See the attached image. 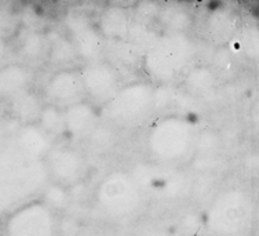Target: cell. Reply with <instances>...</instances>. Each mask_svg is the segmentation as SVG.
I'll return each mask as SVG.
<instances>
[{"label": "cell", "instance_id": "6da1fadb", "mask_svg": "<svg viewBox=\"0 0 259 236\" xmlns=\"http://www.w3.org/2000/svg\"><path fill=\"white\" fill-rule=\"evenodd\" d=\"M49 184L45 161L22 155L15 148L0 152V216L35 201Z\"/></svg>", "mask_w": 259, "mask_h": 236}, {"label": "cell", "instance_id": "7a4b0ae2", "mask_svg": "<svg viewBox=\"0 0 259 236\" xmlns=\"http://www.w3.org/2000/svg\"><path fill=\"white\" fill-rule=\"evenodd\" d=\"M196 131L189 121L181 116H160L148 129L146 152L153 163L174 166L194 152Z\"/></svg>", "mask_w": 259, "mask_h": 236}, {"label": "cell", "instance_id": "3957f363", "mask_svg": "<svg viewBox=\"0 0 259 236\" xmlns=\"http://www.w3.org/2000/svg\"><path fill=\"white\" fill-rule=\"evenodd\" d=\"M254 217L251 195L240 186H230L215 196L203 226L208 236H249Z\"/></svg>", "mask_w": 259, "mask_h": 236}, {"label": "cell", "instance_id": "277c9868", "mask_svg": "<svg viewBox=\"0 0 259 236\" xmlns=\"http://www.w3.org/2000/svg\"><path fill=\"white\" fill-rule=\"evenodd\" d=\"M194 56L196 45L189 33L161 32L142 58V69L159 85H171L190 69Z\"/></svg>", "mask_w": 259, "mask_h": 236}, {"label": "cell", "instance_id": "5b68a950", "mask_svg": "<svg viewBox=\"0 0 259 236\" xmlns=\"http://www.w3.org/2000/svg\"><path fill=\"white\" fill-rule=\"evenodd\" d=\"M145 196L130 171L115 170L108 173L94 191L97 209L105 218L125 222L134 218L144 206Z\"/></svg>", "mask_w": 259, "mask_h": 236}, {"label": "cell", "instance_id": "8992f818", "mask_svg": "<svg viewBox=\"0 0 259 236\" xmlns=\"http://www.w3.org/2000/svg\"><path fill=\"white\" fill-rule=\"evenodd\" d=\"M102 109L106 123L115 129L138 127L155 115V86L144 81L130 82Z\"/></svg>", "mask_w": 259, "mask_h": 236}, {"label": "cell", "instance_id": "52a82bcc", "mask_svg": "<svg viewBox=\"0 0 259 236\" xmlns=\"http://www.w3.org/2000/svg\"><path fill=\"white\" fill-rule=\"evenodd\" d=\"M58 214L40 199L30 201L10 213L5 222V236H58Z\"/></svg>", "mask_w": 259, "mask_h": 236}, {"label": "cell", "instance_id": "ba28073f", "mask_svg": "<svg viewBox=\"0 0 259 236\" xmlns=\"http://www.w3.org/2000/svg\"><path fill=\"white\" fill-rule=\"evenodd\" d=\"M62 25L81 65L104 60L105 39L85 11L69 10L62 18Z\"/></svg>", "mask_w": 259, "mask_h": 236}, {"label": "cell", "instance_id": "9c48e42d", "mask_svg": "<svg viewBox=\"0 0 259 236\" xmlns=\"http://www.w3.org/2000/svg\"><path fill=\"white\" fill-rule=\"evenodd\" d=\"M140 186L142 195L152 196L157 201H172L186 189L185 176L172 166L159 163H142L130 171Z\"/></svg>", "mask_w": 259, "mask_h": 236}, {"label": "cell", "instance_id": "30bf717a", "mask_svg": "<svg viewBox=\"0 0 259 236\" xmlns=\"http://www.w3.org/2000/svg\"><path fill=\"white\" fill-rule=\"evenodd\" d=\"M46 170L51 184L72 188L84 180L89 163L79 148L66 144H54L45 159Z\"/></svg>", "mask_w": 259, "mask_h": 236}, {"label": "cell", "instance_id": "8fae6325", "mask_svg": "<svg viewBox=\"0 0 259 236\" xmlns=\"http://www.w3.org/2000/svg\"><path fill=\"white\" fill-rule=\"evenodd\" d=\"M80 75L84 87L85 100L94 106H105L123 86L119 72L105 60L81 65Z\"/></svg>", "mask_w": 259, "mask_h": 236}, {"label": "cell", "instance_id": "7c38bea8", "mask_svg": "<svg viewBox=\"0 0 259 236\" xmlns=\"http://www.w3.org/2000/svg\"><path fill=\"white\" fill-rule=\"evenodd\" d=\"M41 98L46 101L45 104L57 106L62 111L87 101L79 68L54 70L43 86Z\"/></svg>", "mask_w": 259, "mask_h": 236}, {"label": "cell", "instance_id": "4fadbf2b", "mask_svg": "<svg viewBox=\"0 0 259 236\" xmlns=\"http://www.w3.org/2000/svg\"><path fill=\"white\" fill-rule=\"evenodd\" d=\"M47 37L41 29L20 28L14 36V46L11 47V56H15V62H20L29 68L45 65L47 62Z\"/></svg>", "mask_w": 259, "mask_h": 236}, {"label": "cell", "instance_id": "5bb4252c", "mask_svg": "<svg viewBox=\"0 0 259 236\" xmlns=\"http://www.w3.org/2000/svg\"><path fill=\"white\" fill-rule=\"evenodd\" d=\"M65 133L73 142H84L95 126L100 123V115L95 106L83 101L64 111Z\"/></svg>", "mask_w": 259, "mask_h": 236}, {"label": "cell", "instance_id": "9a60e30c", "mask_svg": "<svg viewBox=\"0 0 259 236\" xmlns=\"http://www.w3.org/2000/svg\"><path fill=\"white\" fill-rule=\"evenodd\" d=\"M240 29V18L230 9H217L204 20V33L207 41L215 47L232 43Z\"/></svg>", "mask_w": 259, "mask_h": 236}, {"label": "cell", "instance_id": "2e32d148", "mask_svg": "<svg viewBox=\"0 0 259 236\" xmlns=\"http://www.w3.org/2000/svg\"><path fill=\"white\" fill-rule=\"evenodd\" d=\"M35 72L29 66L10 61L0 68V98L6 104L14 97L33 89Z\"/></svg>", "mask_w": 259, "mask_h": 236}, {"label": "cell", "instance_id": "e0dca14e", "mask_svg": "<svg viewBox=\"0 0 259 236\" xmlns=\"http://www.w3.org/2000/svg\"><path fill=\"white\" fill-rule=\"evenodd\" d=\"M142 58L144 57L125 39L105 42L104 60L119 72L123 81L125 76L134 75L142 69Z\"/></svg>", "mask_w": 259, "mask_h": 236}, {"label": "cell", "instance_id": "ac0fdd59", "mask_svg": "<svg viewBox=\"0 0 259 236\" xmlns=\"http://www.w3.org/2000/svg\"><path fill=\"white\" fill-rule=\"evenodd\" d=\"M130 10L120 5H108L101 10L95 25L105 39L109 41H124L128 32Z\"/></svg>", "mask_w": 259, "mask_h": 236}, {"label": "cell", "instance_id": "d6986e66", "mask_svg": "<svg viewBox=\"0 0 259 236\" xmlns=\"http://www.w3.org/2000/svg\"><path fill=\"white\" fill-rule=\"evenodd\" d=\"M46 37L49 45L46 64L53 66L54 70L77 68L79 58L65 32H61L60 29H49L46 32Z\"/></svg>", "mask_w": 259, "mask_h": 236}, {"label": "cell", "instance_id": "ffe728a7", "mask_svg": "<svg viewBox=\"0 0 259 236\" xmlns=\"http://www.w3.org/2000/svg\"><path fill=\"white\" fill-rule=\"evenodd\" d=\"M53 146L54 142L50 140V137L46 136L40 130L37 125L20 126L17 131L15 149L20 151L22 155L29 156L37 161H45Z\"/></svg>", "mask_w": 259, "mask_h": 236}, {"label": "cell", "instance_id": "44dd1931", "mask_svg": "<svg viewBox=\"0 0 259 236\" xmlns=\"http://www.w3.org/2000/svg\"><path fill=\"white\" fill-rule=\"evenodd\" d=\"M217 82L214 70L208 65H193L184 75L186 94L196 100H211L217 93Z\"/></svg>", "mask_w": 259, "mask_h": 236}, {"label": "cell", "instance_id": "7402d4cb", "mask_svg": "<svg viewBox=\"0 0 259 236\" xmlns=\"http://www.w3.org/2000/svg\"><path fill=\"white\" fill-rule=\"evenodd\" d=\"M43 105L45 102L39 93L30 89L7 102V116L21 126L36 125Z\"/></svg>", "mask_w": 259, "mask_h": 236}, {"label": "cell", "instance_id": "603a6c76", "mask_svg": "<svg viewBox=\"0 0 259 236\" xmlns=\"http://www.w3.org/2000/svg\"><path fill=\"white\" fill-rule=\"evenodd\" d=\"M194 17L185 5L165 3L160 7L157 25L161 32L169 33H189L193 26Z\"/></svg>", "mask_w": 259, "mask_h": 236}, {"label": "cell", "instance_id": "cb8c5ba5", "mask_svg": "<svg viewBox=\"0 0 259 236\" xmlns=\"http://www.w3.org/2000/svg\"><path fill=\"white\" fill-rule=\"evenodd\" d=\"M160 35L161 30L157 28V25H146L131 21L125 41L144 57L156 45V42L159 41Z\"/></svg>", "mask_w": 259, "mask_h": 236}, {"label": "cell", "instance_id": "d4e9b609", "mask_svg": "<svg viewBox=\"0 0 259 236\" xmlns=\"http://www.w3.org/2000/svg\"><path fill=\"white\" fill-rule=\"evenodd\" d=\"M36 125H37L40 130L45 133L46 136L50 137V140L54 144L66 136V133H65L64 111L57 108V106L45 104L41 111H40L39 119L36 122Z\"/></svg>", "mask_w": 259, "mask_h": 236}, {"label": "cell", "instance_id": "484cf974", "mask_svg": "<svg viewBox=\"0 0 259 236\" xmlns=\"http://www.w3.org/2000/svg\"><path fill=\"white\" fill-rule=\"evenodd\" d=\"M116 142H117V131L115 127L100 122L83 144H85V148L91 153L105 155L115 148Z\"/></svg>", "mask_w": 259, "mask_h": 236}, {"label": "cell", "instance_id": "4316f807", "mask_svg": "<svg viewBox=\"0 0 259 236\" xmlns=\"http://www.w3.org/2000/svg\"><path fill=\"white\" fill-rule=\"evenodd\" d=\"M232 42H236L237 50L248 61H256L259 54V33L258 28L254 24L240 26L239 32L236 33L234 39Z\"/></svg>", "mask_w": 259, "mask_h": 236}, {"label": "cell", "instance_id": "83f0119b", "mask_svg": "<svg viewBox=\"0 0 259 236\" xmlns=\"http://www.w3.org/2000/svg\"><path fill=\"white\" fill-rule=\"evenodd\" d=\"M211 69L217 77L232 79L237 72V57L229 46L217 47L211 60Z\"/></svg>", "mask_w": 259, "mask_h": 236}, {"label": "cell", "instance_id": "f1b7e54d", "mask_svg": "<svg viewBox=\"0 0 259 236\" xmlns=\"http://www.w3.org/2000/svg\"><path fill=\"white\" fill-rule=\"evenodd\" d=\"M21 28V10L11 2L0 0V37L10 42Z\"/></svg>", "mask_w": 259, "mask_h": 236}, {"label": "cell", "instance_id": "f546056e", "mask_svg": "<svg viewBox=\"0 0 259 236\" xmlns=\"http://www.w3.org/2000/svg\"><path fill=\"white\" fill-rule=\"evenodd\" d=\"M40 201L45 203L46 206H49L54 213L65 211L69 207L72 202V196L68 188L57 185V184H49L46 186L45 191L40 195Z\"/></svg>", "mask_w": 259, "mask_h": 236}, {"label": "cell", "instance_id": "4dcf8cb0", "mask_svg": "<svg viewBox=\"0 0 259 236\" xmlns=\"http://www.w3.org/2000/svg\"><path fill=\"white\" fill-rule=\"evenodd\" d=\"M160 7L161 5L157 2H138L128 9L131 21L146 25H157Z\"/></svg>", "mask_w": 259, "mask_h": 236}, {"label": "cell", "instance_id": "1f68e13d", "mask_svg": "<svg viewBox=\"0 0 259 236\" xmlns=\"http://www.w3.org/2000/svg\"><path fill=\"white\" fill-rule=\"evenodd\" d=\"M20 126L9 116L0 119V152L15 148V136Z\"/></svg>", "mask_w": 259, "mask_h": 236}, {"label": "cell", "instance_id": "d6a6232c", "mask_svg": "<svg viewBox=\"0 0 259 236\" xmlns=\"http://www.w3.org/2000/svg\"><path fill=\"white\" fill-rule=\"evenodd\" d=\"M11 61V45L10 42L0 37V68Z\"/></svg>", "mask_w": 259, "mask_h": 236}, {"label": "cell", "instance_id": "836d02e7", "mask_svg": "<svg viewBox=\"0 0 259 236\" xmlns=\"http://www.w3.org/2000/svg\"><path fill=\"white\" fill-rule=\"evenodd\" d=\"M75 236H106L104 232L100 231H81L77 232Z\"/></svg>", "mask_w": 259, "mask_h": 236}, {"label": "cell", "instance_id": "e575fe53", "mask_svg": "<svg viewBox=\"0 0 259 236\" xmlns=\"http://www.w3.org/2000/svg\"><path fill=\"white\" fill-rule=\"evenodd\" d=\"M7 116V104L0 98V119H3Z\"/></svg>", "mask_w": 259, "mask_h": 236}, {"label": "cell", "instance_id": "d590c367", "mask_svg": "<svg viewBox=\"0 0 259 236\" xmlns=\"http://www.w3.org/2000/svg\"><path fill=\"white\" fill-rule=\"evenodd\" d=\"M171 236H184V235H181V233H175V235H171Z\"/></svg>", "mask_w": 259, "mask_h": 236}, {"label": "cell", "instance_id": "8d00e7d4", "mask_svg": "<svg viewBox=\"0 0 259 236\" xmlns=\"http://www.w3.org/2000/svg\"><path fill=\"white\" fill-rule=\"evenodd\" d=\"M0 236H2V228H0Z\"/></svg>", "mask_w": 259, "mask_h": 236}]
</instances>
